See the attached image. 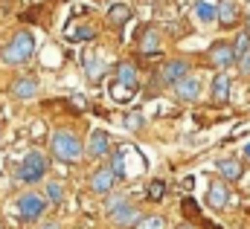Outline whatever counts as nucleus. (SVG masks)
Listing matches in <instances>:
<instances>
[{"label": "nucleus", "mask_w": 250, "mask_h": 229, "mask_svg": "<svg viewBox=\"0 0 250 229\" xmlns=\"http://www.w3.org/2000/svg\"><path fill=\"white\" fill-rule=\"evenodd\" d=\"M50 148H53V157L62 160V163H79L82 160V142L73 131H56L50 136Z\"/></svg>", "instance_id": "1"}, {"label": "nucleus", "mask_w": 250, "mask_h": 229, "mask_svg": "<svg viewBox=\"0 0 250 229\" xmlns=\"http://www.w3.org/2000/svg\"><path fill=\"white\" fill-rule=\"evenodd\" d=\"M44 174H47V160H44L41 151H29V154L21 160V169H18L21 183H38Z\"/></svg>", "instance_id": "2"}, {"label": "nucleus", "mask_w": 250, "mask_h": 229, "mask_svg": "<svg viewBox=\"0 0 250 229\" xmlns=\"http://www.w3.org/2000/svg\"><path fill=\"white\" fill-rule=\"evenodd\" d=\"M15 206H18V215H21L23 221H38V218L47 212V200H44L41 194H35V191H23Z\"/></svg>", "instance_id": "3"}, {"label": "nucleus", "mask_w": 250, "mask_h": 229, "mask_svg": "<svg viewBox=\"0 0 250 229\" xmlns=\"http://www.w3.org/2000/svg\"><path fill=\"white\" fill-rule=\"evenodd\" d=\"M187 76H189V64L184 58H172L160 67V81L163 84H181Z\"/></svg>", "instance_id": "4"}, {"label": "nucleus", "mask_w": 250, "mask_h": 229, "mask_svg": "<svg viewBox=\"0 0 250 229\" xmlns=\"http://www.w3.org/2000/svg\"><path fill=\"white\" fill-rule=\"evenodd\" d=\"M114 180H117V174H114L111 166L96 169V172L90 174V189H93L96 194H111V191H114Z\"/></svg>", "instance_id": "5"}, {"label": "nucleus", "mask_w": 250, "mask_h": 229, "mask_svg": "<svg viewBox=\"0 0 250 229\" xmlns=\"http://www.w3.org/2000/svg\"><path fill=\"white\" fill-rule=\"evenodd\" d=\"M111 221H114L117 227H125V229H137V224L143 221V215H140V209H137V206H131V203H125V206H120L117 212H111Z\"/></svg>", "instance_id": "6"}, {"label": "nucleus", "mask_w": 250, "mask_h": 229, "mask_svg": "<svg viewBox=\"0 0 250 229\" xmlns=\"http://www.w3.org/2000/svg\"><path fill=\"white\" fill-rule=\"evenodd\" d=\"M209 61H212L215 67H233L239 58H236V50H233L230 44L218 41V44H212V47H209Z\"/></svg>", "instance_id": "7"}, {"label": "nucleus", "mask_w": 250, "mask_h": 229, "mask_svg": "<svg viewBox=\"0 0 250 229\" xmlns=\"http://www.w3.org/2000/svg\"><path fill=\"white\" fill-rule=\"evenodd\" d=\"M175 96L181 102H198L201 99V81L195 76H187L181 84H175Z\"/></svg>", "instance_id": "8"}, {"label": "nucleus", "mask_w": 250, "mask_h": 229, "mask_svg": "<svg viewBox=\"0 0 250 229\" xmlns=\"http://www.w3.org/2000/svg\"><path fill=\"white\" fill-rule=\"evenodd\" d=\"M15 50H18V56L23 58H32V53H35V35L29 32V29H21V32H15V38L9 41Z\"/></svg>", "instance_id": "9"}, {"label": "nucleus", "mask_w": 250, "mask_h": 229, "mask_svg": "<svg viewBox=\"0 0 250 229\" xmlns=\"http://www.w3.org/2000/svg\"><path fill=\"white\" fill-rule=\"evenodd\" d=\"M108 151H111V136H108L105 131H93V134H90V142H87V154H90L93 160H102Z\"/></svg>", "instance_id": "10"}, {"label": "nucleus", "mask_w": 250, "mask_h": 229, "mask_svg": "<svg viewBox=\"0 0 250 229\" xmlns=\"http://www.w3.org/2000/svg\"><path fill=\"white\" fill-rule=\"evenodd\" d=\"M215 12H218V23H221V26L230 29V26L239 23V6H236V0H218Z\"/></svg>", "instance_id": "11"}, {"label": "nucleus", "mask_w": 250, "mask_h": 229, "mask_svg": "<svg viewBox=\"0 0 250 229\" xmlns=\"http://www.w3.org/2000/svg\"><path fill=\"white\" fill-rule=\"evenodd\" d=\"M9 93H12L15 99H32V96L38 93V81H35V78H29V76L15 78V81H12V87H9Z\"/></svg>", "instance_id": "12"}, {"label": "nucleus", "mask_w": 250, "mask_h": 229, "mask_svg": "<svg viewBox=\"0 0 250 229\" xmlns=\"http://www.w3.org/2000/svg\"><path fill=\"white\" fill-rule=\"evenodd\" d=\"M230 200V191H227V183H212L209 191H207V206L209 209H224Z\"/></svg>", "instance_id": "13"}, {"label": "nucleus", "mask_w": 250, "mask_h": 229, "mask_svg": "<svg viewBox=\"0 0 250 229\" xmlns=\"http://www.w3.org/2000/svg\"><path fill=\"white\" fill-rule=\"evenodd\" d=\"M212 102H218V105H224L227 99H230V78L224 76V73H218L215 78H212Z\"/></svg>", "instance_id": "14"}, {"label": "nucleus", "mask_w": 250, "mask_h": 229, "mask_svg": "<svg viewBox=\"0 0 250 229\" xmlns=\"http://www.w3.org/2000/svg\"><path fill=\"white\" fill-rule=\"evenodd\" d=\"M218 172L224 174V180H242V160H236V157H224V160H218Z\"/></svg>", "instance_id": "15"}, {"label": "nucleus", "mask_w": 250, "mask_h": 229, "mask_svg": "<svg viewBox=\"0 0 250 229\" xmlns=\"http://www.w3.org/2000/svg\"><path fill=\"white\" fill-rule=\"evenodd\" d=\"M114 73H117V81L120 84H125V87H137V70H134V64L131 61H123V64H117L114 67Z\"/></svg>", "instance_id": "16"}, {"label": "nucleus", "mask_w": 250, "mask_h": 229, "mask_svg": "<svg viewBox=\"0 0 250 229\" xmlns=\"http://www.w3.org/2000/svg\"><path fill=\"white\" fill-rule=\"evenodd\" d=\"M140 50L146 56H157V50H160V32L157 29H146L143 38H140Z\"/></svg>", "instance_id": "17"}, {"label": "nucleus", "mask_w": 250, "mask_h": 229, "mask_svg": "<svg viewBox=\"0 0 250 229\" xmlns=\"http://www.w3.org/2000/svg\"><path fill=\"white\" fill-rule=\"evenodd\" d=\"M131 20V9L125 6V3H114L111 9H108V23L111 26H123Z\"/></svg>", "instance_id": "18"}, {"label": "nucleus", "mask_w": 250, "mask_h": 229, "mask_svg": "<svg viewBox=\"0 0 250 229\" xmlns=\"http://www.w3.org/2000/svg\"><path fill=\"white\" fill-rule=\"evenodd\" d=\"M84 64H87V67H84V73H87V78H90V81H99V78L105 76V67H102V61H99L96 53H87V56H84Z\"/></svg>", "instance_id": "19"}, {"label": "nucleus", "mask_w": 250, "mask_h": 229, "mask_svg": "<svg viewBox=\"0 0 250 229\" xmlns=\"http://www.w3.org/2000/svg\"><path fill=\"white\" fill-rule=\"evenodd\" d=\"M47 200L53 203V206H59L64 200V183L59 180H53V183H47Z\"/></svg>", "instance_id": "20"}, {"label": "nucleus", "mask_w": 250, "mask_h": 229, "mask_svg": "<svg viewBox=\"0 0 250 229\" xmlns=\"http://www.w3.org/2000/svg\"><path fill=\"white\" fill-rule=\"evenodd\" d=\"M146 194H148V200H163V194H166V183L163 180H151L148 183V189H146Z\"/></svg>", "instance_id": "21"}, {"label": "nucleus", "mask_w": 250, "mask_h": 229, "mask_svg": "<svg viewBox=\"0 0 250 229\" xmlns=\"http://www.w3.org/2000/svg\"><path fill=\"white\" fill-rule=\"evenodd\" d=\"M111 169L117 177H125L128 174V166H125V151H114V157H111Z\"/></svg>", "instance_id": "22"}, {"label": "nucleus", "mask_w": 250, "mask_h": 229, "mask_svg": "<svg viewBox=\"0 0 250 229\" xmlns=\"http://www.w3.org/2000/svg\"><path fill=\"white\" fill-rule=\"evenodd\" d=\"M195 15H198L201 20H215V18H218V12H215L209 3H204V0H198V6H195Z\"/></svg>", "instance_id": "23"}, {"label": "nucleus", "mask_w": 250, "mask_h": 229, "mask_svg": "<svg viewBox=\"0 0 250 229\" xmlns=\"http://www.w3.org/2000/svg\"><path fill=\"white\" fill-rule=\"evenodd\" d=\"M0 61H3V64H23V58L18 56V50H15L12 44H6V47L0 50Z\"/></svg>", "instance_id": "24"}, {"label": "nucleus", "mask_w": 250, "mask_h": 229, "mask_svg": "<svg viewBox=\"0 0 250 229\" xmlns=\"http://www.w3.org/2000/svg\"><path fill=\"white\" fill-rule=\"evenodd\" d=\"M137 229H166V221L160 218V215H148V218H143Z\"/></svg>", "instance_id": "25"}, {"label": "nucleus", "mask_w": 250, "mask_h": 229, "mask_svg": "<svg viewBox=\"0 0 250 229\" xmlns=\"http://www.w3.org/2000/svg\"><path fill=\"white\" fill-rule=\"evenodd\" d=\"M236 58H242L245 53H250V32H239V38H236Z\"/></svg>", "instance_id": "26"}, {"label": "nucleus", "mask_w": 250, "mask_h": 229, "mask_svg": "<svg viewBox=\"0 0 250 229\" xmlns=\"http://www.w3.org/2000/svg\"><path fill=\"white\" fill-rule=\"evenodd\" d=\"M125 203H128V200H125V194H111V197H108V203H105V209H108V212H117V209L125 206Z\"/></svg>", "instance_id": "27"}, {"label": "nucleus", "mask_w": 250, "mask_h": 229, "mask_svg": "<svg viewBox=\"0 0 250 229\" xmlns=\"http://www.w3.org/2000/svg\"><path fill=\"white\" fill-rule=\"evenodd\" d=\"M131 96H134V90H131V87H125V84H120V81L114 84V99H117V102H123V99H131Z\"/></svg>", "instance_id": "28"}, {"label": "nucleus", "mask_w": 250, "mask_h": 229, "mask_svg": "<svg viewBox=\"0 0 250 229\" xmlns=\"http://www.w3.org/2000/svg\"><path fill=\"white\" fill-rule=\"evenodd\" d=\"M125 125H128V128H140V125H143V114H140V111L128 114V119H125Z\"/></svg>", "instance_id": "29"}, {"label": "nucleus", "mask_w": 250, "mask_h": 229, "mask_svg": "<svg viewBox=\"0 0 250 229\" xmlns=\"http://www.w3.org/2000/svg\"><path fill=\"white\" fill-rule=\"evenodd\" d=\"M239 70H242L245 76H250V53H245V56L239 58Z\"/></svg>", "instance_id": "30"}, {"label": "nucleus", "mask_w": 250, "mask_h": 229, "mask_svg": "<svg viewBox=\"0 0 250 229\" xmlns=\"http://www.w3.org/2000/svg\"><path fill=\"white\" fill-rule=\"evenodd\" d=\"M76 38H79V41H90V38H93V29H79Z\"/></svg>", "instance_id": "31"}, {"label": "nucleus", "mask_w": 250, "mask_h": 229, "mask_svg": "<svg viewBox=\"0 0 250 229\" xmlns=\"http://www.w3.org/2000/svg\"><path fill=\"white\" fill-rule=\"evenodd\" d=\"M41 229H59V224H44Z\"/></svg>", "instance_id": "32"}, {"label": "nucleus", "mask_w": 250, "mask_h": 229, "mask_svg": "<svg viewBox=\"0 0 250 229\" xmlns=\"http://www.w3.org/2000/svg\"><path fill=\"white\" fill-rule=\"evenodd\" d=\"M178 229H195V227H192V224H184V227H178Z\"/></svg>", "instance_id": "33"}, {"label": "nucleus", "mask_w": 250, "mask_h": 229, "mask_svg": "<svg viewBox=\"0 0 250 229\" xmlns=\"http://www.w3.org/2000/svg\"><path fill=\"white\" fill-rule=\"evenodd\" d=\"M245 154H248V160H250V145H248V148H245Z\"/></svg>", "instance_id": "34"}, {"label": "nucleus", "mask_w": 250, "mask_h": 229, "mask_svg": "<svg viewBox=\"0 0 250 229\" xmlns=\"http://www.w3.org/2000/svg\"><path fill=\"white\" fill-rule=\"evenodd\" d=\"M146 3H160V0H146Z\"/></svg>", "instance_id": "35"}, {"label": "nucleus", "mask_w": 250, "mask_h": 229, "mask_svg": "<svg viewBox=\"0 0 250 229\" xmlns=\"http://www.w3.org/2000/svg\"><path fill=\"white\" fill-rule=\"evenodd\" d=\"M248 29H250V18H248Z\"/></svg>", "instance_id": "36"}]
</instances>
